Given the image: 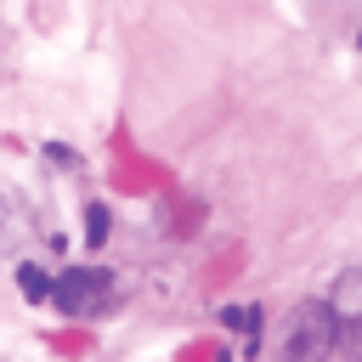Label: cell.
<instances>
[{
    "label": "cell",
    "mask_w": 362,
    "mask_h": 362,
    "mask_svg": "<svg viewBox=\"0 0 362 362\" xmlns=\"http://www.w3.org/2000/svg\"><path fill=\"white\" fill-rule=\"evenodd\" d=\"M334 351H339V322H334L328 300H300V305L283 317L277 356H283V362H328Z\"/></svg>",
    "instance_id": "6da1fadb"
},
{
    "label": "cell",
    "mask_w": 362,
    "mask_h": 362,
    "mask_svg": "<svg viewBox=\"0 0 362 362\" xmlns=\"http://www.w3.org/2000/svg\"><path fill=\"white\" fill-rule=\"evenodd\" d=\"M107 294H113V277H107L102 266H74V272H62V277L51 283V300H57L68 317H90V311H102Z\"/></svg>",
    "instance_id": "7a4b0ae2"
},
{
    "label": "cell",
    "mask_w": 362,
    "mask_h": 362,
    "mask_svg": "<svg viewBox=\"0 0 362 362\" xmlns=\"http://www.w3.org/2000/svg\"><path fill=\"white\" fill-rule=\"evenodd\" d=\"M328 311L339 322V351L351 362H362V272H345L334 288H328Z\"/></svg>",
    "instance_id": "3957f363"
},
{
    "label": "cell",
    "mask_w": 362,
    "mask_h": 362,
    "mask_svg": "<svg viewBox=\"0 0 362 362\" xmlns=\"http://www.w3.org/2000/svg\"><path fill=\"white\" fill-rule=\"evenodd\" d=\"M17 288H23L28 300H51V283H45L40 266H23V272H17Z\"/></svg>",
    "instance_id": "277c9868"
},
{
    "label": "cell",
    "mask_w": 362,
    "mask_h": 362,
    "mask_svg": "<svg viewBox=\"0 0 362 362\" xmlns=\"http://www.w3.org/2000/svg\"><path fill=\"white\" fill-rule=\"evenodd\" d=\"M85 238H90V243H102V238H107V209H102V204H90V209H85Z\"/></svg>",
    "instance_id": "5b68a950"
}]
</instances>
